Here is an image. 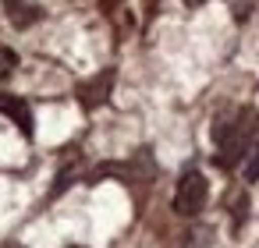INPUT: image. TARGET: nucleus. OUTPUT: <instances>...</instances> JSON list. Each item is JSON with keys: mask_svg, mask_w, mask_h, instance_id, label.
<instances>
[{"mask_svg": "<svg viewBox=\"0 0 259 248\" xmlns=\"http://www.w3.org/2000/svg\"><path fill=\"white\" fill-rule=\"evenodd\" d=\"M8 15H11V22L18 29H25V25H32L39 18V8L32 4V0H8Z\"/></svg>", "mask_w": 259, "mask_h": 248, "instance_id": "obj_4", "label": "nucleus"}, {"mask_svg": "<svg viewBox=\"0 0 259 248\" xmlns=\"http://www.w3.org/2000/svg\"><path fill=\"white\" fill-rule=\"evenodd\" d=\"M245 181H259V142L245 153Z\"/></svg>", "mask_w": 259, "mask_h": 248, "instance_id": "obj_6", "label": "nucleus"}, {"mask_svg": "<svg viewBox=\"0 0 259 248\" xmlns=\"http://www.w3.org/2000/svg\"><path fill=\"white\" fill-rule=\"evenodd\" d=\"M206 195H209V184L199 170H185L181 181H178V191H174V209L181 216H195L202 206H206Z\"/></svg>", "mask_w": 259, "mask_h": 248, "instance_id": "obj_2", "label": "nucleus"}, {"mask_svg": "<svg viewBox=\"0 0 259 248\" xmlns=\"http://www.w3.org/2000/svg\"><path fill=\"white\" fill-rule=\"evenodd\" d=\"M0 114L11 117L25 135H32V110H29L25 100H18V96H0Z\"/></svg>", "mask_w": 259, "mask_h": 248, "instance_id": "obj_3", "label": "nucleus"}, {"mask_svg": "<svg viewBox=\"0 0 259 248\" xmlns=\"http://www.w3.org/2000/svg\"><path fill=\"white\" fill-rule=\"evenodd\" d=\"M252 131H255V142H259V124H255V128H252Z\"/></svg>", "mask_w": 259, "mask_h": 248, "instance_id": "obj_9", "label": "nucleus"}, {"mask_svg": "<svg viewBox=\"0 0 259 248\" xmlns=\"http://www.w3.org/2000/svg\"><path fill=\"white\" fill-rule=\"evenodd\" d=\"M245 124H231V121H217L213 124V142H217V163L220 167H234L248 149H245Z\"/></svg>", "mask_w": 259, "mask_h": 248, "instance_id": "obj_1", "label": "nucleus"}, {"mask_svg": "<svg viewBox=\"0 0 259 248\" xmlns=\"http://www.w3.org/2000/svg\"><path fill=\"white\" fill-rule=\"evenodd\" d=\"M185 4H188V8H195V4H202V0H185Z\"/></svg>", "mask_w": 259, "mask_h": 248, "instance_id": "obj_8", "label": "nucleus"}, {"mask_svg": "<svg viewBox=\"0 0 259 248\" xmlns=\"http://www.w3.org/2000/svg\"><path fill=\"white\" fill-rule=\"evenodd\" d=\"M18 68V54L15 50H8V46H0V82L4 78H11V71Z\"/></svg>", "mask_w": 259, "mask_h": 248, "instance_id": "obj_5", "label": "nucleus"}, {"mask_svg": "<svg viewBox=\"0 0 259 248\" xmlns=\"http://www.w3.org/2000/svg\"><path fill=\"white\" fill-rule=\"evenodd\" d=\"M252 4H255V0H234V18H238V22H245V18H248V11H252Z\"/></svg>", "mask_w": 259, "mask_h": 248, "instance_id": "obj_7", "label": "nucleus"}]
</instances>
